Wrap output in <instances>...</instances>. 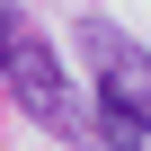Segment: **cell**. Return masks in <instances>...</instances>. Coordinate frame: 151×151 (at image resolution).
Returning <instances> with one entry per match:
<instances>
[{
    "instance_id": "7a4b0ae2",
    "label": "cell",
    "mask_w": 151,
    "mask_h": 151,
    "mask_svg": "<svg viewBox=\"0 0 151 151\" xmlns=\"http://www.w3.org/2000/svg\"><path fill=\"white\" fill-rule=\"evenodd\" d=\"M80 45H89V71H98V98H124V107L151 116V53H142L124 27H107V18H89Z\"/></svg>"
},
{
    "instance_id": "3957f363",
    "label": "cell",
    "mask_w": 151,
    "mask_h": 151,
    "mask_svg": "<svg viewBox=\"0 0 151 151\" xmlns=\"http://www.w3.org/2000/svg\"><path fill=\"white\" fill-rule=\"evenodd\" d=\"M107 151H151V116L142 107H124V98H98V124H89Z\"/></svg>"
},
{
    "instance_id": "277c9868",
    "label": "cell",
    "mask_w": 151,
    "mask_h": 151,
    "mask_svg": "<svg viewBox=\"0 0 151 151\" xmlns=\"http://www.w3.org/2000/svg\"><path fill=\"white\" fill-rule=\"evenodd\" d=\"M18 27H27V18L9 9V0H0V62H9V45H18Z\"/></svg>"
},
{
    "instance_id": "6da1fadb",
    "label": "cell",
    "mask_w": 151,
    "mask_h": 151,
    "mask_svg": "<svg viewBox=\"0 0 151 151\" xmlns=\"http://www.w3.org/2000/svg\"><path fill=\"white\" fill-rule=\"evenodd\" d=\"M0 89H9L45 133H62V142H80L89 124L71 116V80H62V62H53V45L36 36V27H18V45H9V62H0Z\"/></svg>"
}]
</instances>
